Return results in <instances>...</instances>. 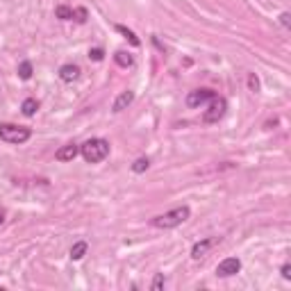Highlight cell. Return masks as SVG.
Listing matches in <instances>:
<instances>
[{
  "label": "cell",
  "instance_id": "6da1fadb",
  "mask_svg": "<svg viewBox=\"0 0 291 291\" xmlns=\"http://www.w3.org/2000/svg\"><path fill=\"white\" fill-rule=\"evenodd\" d=\"M80 155L89 164H100L102 160H107L109 155V141L107 139H89L80 146Z\"/></svg>",
  "mask_w": 291,
  "mask_h": 291
},
{
  "label": "cell",
  "instance_id": "7a4b0ae2",
  "mask_svg": "<svg viewBox=\"0 0 291 291\" xmlns=\"http://www.w3.org/2000/svg\"><path fill=\"white\" fill-rule=\"evenodd\" d=\"M189 214H191V209L187 207V205H182V207H175V209H171V212H166V214L155 216L153 226L160 227V230H173V227L182 226L184 221L189 219Z\"/></svg>",
  "mask_w": 291,
  "mask_h": 291
},
{
  "label": "cell",
  "instance_id": "3957f363",
  "mask_svg": "<svg viewBox=\"0 0 291 291\" xmlns=\"http://www.w3.org/2000/svg\"><path fill=\"white\" fill-rule=\"evenodd\" d=\"M32 137L30 128H23V125H14V123H0V139L5 143H12V146H18V143H25Z\"/></svg>",
  "mask_w": 291,
  "mask_h": 291
},
{
  "label": "cell",
  "instance_id": "277c9868",
  "mask_svg": "<svg viewBox=\"0 0 291 291\" xmlns=\"http://www.w3.org/2000/svg\"><path fill=\"white\" fill-rule=\"evenodd\" d=\"M227 112V100L226 98H212L209 100V109H205L202 114V121L205 123H219Z\"/></svg>",
  "mask_w": 291,
  "mask_h": 291
},
{
  "label": "cell",
  "instance_id": "5b68a950",
  "mask_svg": "<svg viewBox=\"0 0 291 291\" xmlns=\"http://www.w3.org/2000/svg\"><path fill=\"white\" fill-rule=\"evenodd\" d=\"M212 98H216V94L212 89H196V91H189L187 94V107L191 109H198L202 105H207Z\"/></svg>",
  "mask_w": 291,
  "mask_h": 291
},
{
  "label": "cell",
  "instance_id": "8992f818",
  "mask_svg": "<svg viewBox=\"0 0 291 291\" xmlns=\"http://www.w3.org/2000/svg\"><path fill=\"white\" fill-rule=\"evenodd\" d=\"M239 271H241V259L239 257H226L216 266V275L219 278H230V275H237Z\"/></svg>",
  "mask_w": 291,
  "mask_h": 291
},
{
  "label": "cell",
  "instance_id": "52a82bcc",
  "mask_svg": "<svg viewBox=\"0 0 291 291\" xmlns=\"http://www.w3.org/2000/svg\"><path fill=\"white\" fill-rule=\"evenodd\" d=\"M80 155V146L77 143H66V146H62L57 153H55V160L57 162H73Z\"/></svg>",
  "mask_w": 291,
  "mask_h": 291
},
{
  "label": "cell",
  "instance_id": "ba28073f",
  "mask_svg": "<svg viewBox=\"0 0 291 291\" xmlns=\"http://www.w3.org/2000/svg\"><path fill=\"white\" fill-rule=\"evenodd\" d=\"M132 102H134V91H121L119 96H116V100H114V105H112V109L116 114L119 112H123V109H128L132 105Z\"/></svg>",
  "mask_w": 291,
  "mask_h": 291
},
{
  "label": "cell",
  "instance_id": "9c48e42d",
  "mask_svg": "<svg viewBox=\"0 0 291 291\" xmlns=\"http://www.w3.org/2000/svg\"><path fill=\"white\" fill-rule=\"evenodd\" d=\"M214 244H219V237H212V239H202V241H198V244H194V248H191V257L194 259H200L205 253H207L209 248Z\"/></svg>",
  "mask_w": 291,
  "mask_h": 291
},
{
  "label": "cell",
  "instance_id": "30bf717a",
  "mask_svg": "<svg viewBox=\"0 0 291 291\" xmlns=\"http://www.w3.org/2000/svg\"><path fill=\"white\" fill-rule=\"evenodd\" d=\"M60 77L64 80V82H75L77 77H80V66L75 64H64L60 68Z\"/></svg>",
  "mask_w": 291,
  "mask_h": 291
},
{
  "label": "cell",
  "instance_id": "8fae6325",
  "mask_svg": "<svg viewBox=\"0 0 291 291\" xmlns=\"http://www.w3.org/2000/svg\"><path fill=\"white\" fill-rule=\"evenodd\" d=\"M114 60H116V64H119L121 68H130V66L134 64V57H132L130 53H125V50H116V53H114Z\"/></svg>",
  "mask_w": 291,
  "mask_h": 291
},
{
  "label": "cell",
  "instance_id": "7c38bea8",
  "mask_svg": "<svg viewBox=\"0 0 291 291\" xmlns=\"http://www.w3.org/2000/svg\"><path fill=\"white\" fill-rule=\"evenodd\" d=\"M87 241H77V244H73V248H71V259L73 261H80L84 255H87Z\"/></svg>",
  "mask_w": 291,
  "mask_h": 291
},
{
  "label": "cell",
  "instance_id": "4fadbf2b",
  "mask_svg": "<svg viewBox=\"0 0 291 291\" xmlns=\"http://www.w3.org/2000/svg\"><path fill=\"white\" fill-rule=\"evenodd\" d=\"M116 32H119V34H123L125 39H128V41L132 43V46H141V41H139V36L134 34V32H132L130 28H125V25H116Z\"/></svg>",
  "mask_w": 291,
  "mask_h": 291
},
{
  "label": "cell",
  "instance_id": "5bb4252c",
  "mask_svg": "<svg viewBox=\"0 0 291 291\" xmlns=\"http://www.w3.org/2000/svg\"><path fill=\"white\" fill-rule=\"evenodd\" d=\"M23 114L25 116H34L36 114V109H39V102L34 100V98H28V100H23Z\"/></svg>",
  "mask_w": 291,
  "mask_h": 291
},
{
  "label": "cell",
  "instance_id": "9a60e30c",
  "mask_svg": "<svg viewBox=\"0 0 291 291\" xmlns=\"http://www.w3.org/2000/svg\"><path fill=\"white\" fill-rule=\"evenodd\" d=\"M148 168H150V160H148V157H139V160L132 164V171H134V173H146Z\"/></svg>",
  "mask_w": 291,
  "mask_h": 291
},
{
  "label": "cell",
  "instance_id": "2e32d148",
  "mask_svg": "<svg viewBox=\"0 0 291 291\" xmlns=\"http://www.w3.org/2000/svg\"><path fill=\"white\" fill-rule=\"evenodd\" d=\"M55 16L62 18V21H71V18H73V9H71V7H66V5H60L57 9H55Z\"/></svg>",
  "mask_w": 291,
  "mask_h": 291
},
{
  "label": "cell",
  "instance_id": "e0dca14e",
  "mask_svg": "<svg viewBox=\"0 0 291 291\" xmlns=\"http://www.w3.org/2000/svg\"><path fill=\"white\" fill-rule=\"evenodd\" d=\"M18 75H21V80H30L32 77V64L30 62H21V64H18Z\"/></svg>",
  "mask_w": 291,
  "mask_h": 291
},
{
  "label": "cell",
  "instance_id": "ac0fdd59",
  "mask_svg": "<svg viewBox=\"0 0 291 291\" xmlns=\"http://www.w3.org/2000/svg\"><path fill=\"white\" fill-rule=\"evenodd\" d=\"M166 287V278H164V273H157L155 275V280H153V285H150V289L153 291H162Z\"/></svg>",
  "mask_w": 291,
  "mask_h": 291
},
{
  "label": "cell",
  "instance_id": "d6986e66",
  "mask_svg": "<svg viewBox=\"0 0 291 291\" xmlns=\"http://www.w3.org/2000/svg\"><path fill=\"white\" fill-rule=\"evenodd\" d=\"M248 87H250V91H255V94L259 91V77H257L255 73H250L248 75Z\"/></svg>",
  "mask_w": 291,
  "mask_h": 291
},
{
  "label": "cell",
  "instance_id": "ffe728a7",
  "mask_svg": "<svg viewBox=\"0 0 291 291\" xmlns=\"http://www.w3.org/2000/svg\"><path fill=\"white\" fill-rule=\"evenodd\" d=\"M102 57H105L102 48H91V50H89V60H94V62H102Z\"/></svg>",
  "mask_w": 291,
  "mask_h": 291
},
{
  "label": "cell",
  "instance_id": "44dd1931",
  "mask_svg": "<svg viewBox=\"0 0 291 291\" xmlns=\"http://www.w3.org/2000/svg\"><path fill=\"white\" fill-rule=\"evenodd\" d=\"M280 23H282L287 30H289V28H291V14H289V12H282V14H280Z\"/></svg>",
  "mask_w": 291,
  "mask_h": 291
},
{
  "label": "cell",
  "instance_id": "7402d4cb",
  "mask_svg": "<svg viewBox=\"0 0 291 291\" xmlns=\"http://www.w3.org/2000/svg\"><path fill=\"white\" fill-rule=\"evenodd\" d=\"M282 278L291 280V266H289V264H285V266H282Z\"/></svg>",
  "mask_w": 291,
  "mask_h": 291
},
{
  "label": "cell",
  "instance_id": "603a6c76",
  "mask_svg": "<svg viewBox=\"0 0 291 291\" xmlns=\"http://www.w3.org/2000/svg\"><path fill=\"white\" fill-rule=\"evenodd\" d=\"M2 221H5V209L0 207V223H2Z\"/></svg>",
  "mask_w": 291,
  "mask_h": 291
}]
</instances>
